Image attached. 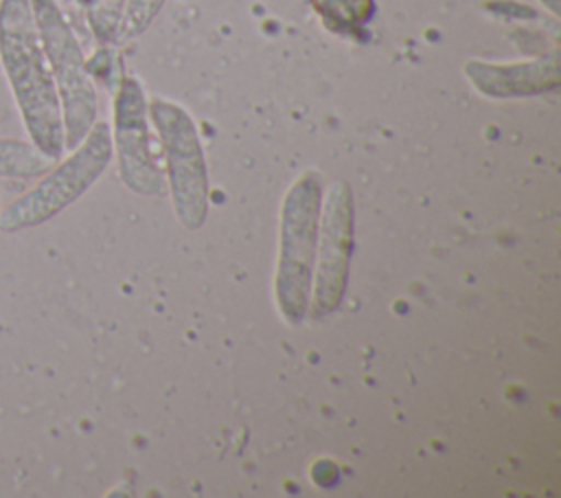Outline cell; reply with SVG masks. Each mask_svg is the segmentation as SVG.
I'll return each instance as SVG.
<instances>
[{"label": "cell", "instance_id": "cell-1", "mask_svg": "<svg viewBox=\"0 0 561 498\" xmlns=\"http://www.w3.org/2000/svg\"><path fill=\"white\" fill-rule=\"evenodd\" d=\"M0 68L28 140L48 158L59 160L66 151L61 107L31 0H0Z\"/></svg>", "mask_w": 561, "mask_h": 498}, {"label": "cell", "instance_id": "cell-2", "mask_svg": "<svg viewBox=\"0 0 561 498\" xmlns=\"http://www.w3.org/2000/svg\"><path fill=\"white\" fill-rule=\"evenodd\" d=\"M112 156L110 123L96 121L64 160H55L31 189L0 211V230L22 233L50 222L103 176Z\"/></svg>", "mask_w": 561, "mask_h": 498}, {"label": "cell", "instance_id": "cell-3", "mask_svg": "<svg viewBox=\"0 0 561 498\" xmlns=\"http://www.w3.org/2000/svg\"><path fill=\"white\" fill-rule=\"evenodd\" d=\"M33 20L57 90L64 147L72 149L96 123L99 99L81 44L57 0H31Z\"/></svg>", "mask_w": 561, "mask_h": 498}, {"label": "cell", "instance_id": "cell-4", "mask_svg": "<svg viewBox=\"0 0 561 498\" xmlns=\"http://www.w3.org/2000/svg\"><path fill=\"white\" fill-rule=\"evenodd\" d=\"M320 178L309 171L291 184L280 213L276 301L289 322H300L309 307L313 257L318 246Z\"/></svg>", "mask_w": 561, "mask_h": 498}, {"label": "cell", "instance_id": "cell-5", "mask_svg": "<svg viewBox=\"0 0 561 498\" xmlns=\"http://www.w3.org/2000/svg\"><path fill=\"white\" fill-rule=\"evenodd\" d=\"M147 107L164 151L175 213L186 228H199L208 213V176L195 123L182 105L160 97Z\"/></svg>", "mask_w": 561, "mask_h": 498}, {"label": "cell", "instance_id": "cell-6", "mask_svg": "<svg viewBox=\"0 0 561 498\" xmlns=\"http://www.w3.org/2000/svg\"><path fill=\"white\" fill-rule=\"evenodd\" d=\"M110 132L121 180L134 193L160 195L164 178L151 149L149 107L140 81L131 75H121L114 88V123Z\"/></svg>", "mask_w": 561, "mask_h": 498}, {"label": "cell", "instance_id": "cell-7", "mask_svg": "<svg viewBox=\"0 0 561 498\" xmlns=\"http://www.w3.org/2000/svg\"><path fill=\"white\" fill-rule=\"evenodd\" d=\"M318 263H316V281H313V301L311 314L327 316L337 309L351 265V248H353V197L344 182H337L329 189L322 228L318 239Z\"/></svg>", "mask_w": 561, "mask_h": 498}, {"label": "cell", "instance_id": "cell-8", "mask_svg": "<svg viewBox=\"0 0 561 498\" xmlns=\"http://www.w3.org/2000/svg\"><path fill=\"white\" fill-rule=\"evenodd\" d=\"M53 165L55 160L42 154L31 140L0 136V178L31 180L46 173Z\"/></svg>", "mask_w": 561, "mask_h": 498}, {"label": "cell", "instance_id": "cell-9", "mask_svg": "<svg viewBox=\"0 0 561 498\" xmlns=\"http://www.w3.org/2000/svg\"><path fill=\"white\" fill-rule=\"evenodd\" d=\"M311 7L335 31H353L357 24L366 22L373 11L370 0H311Z\"/></svg>", "mask_w": 561, "mask_h": 498}, {"label": "cell", "instance_id": "cell-10", "mask_svg": "<svg viewBox=\"0 0 561 498\" xmlns=\"http://www.w3.org/2000/svg\"><path fill=\"white\" fill-rule=\"evenodd\" d=\"M88 26L99 44H116L121 15L127 0H81Z\"/></svg>", "mask_w": 561, "mask_h": 498}, {"label": "cell", "instance_id": "cell-11", "mask_svg": "<svg viewBox=\"0 0 561 498\" xmlns=\"http://www.w3.org/2000/svg\"><path fill=\"white\" fill-rule=\"evenodd\" d=\"M162 4H164V0H127L123 15H121L116 44L129 42V39L142 35L149 29V24L156 20V15L160 13Z\"/></svg>", "mask_w": 561, "mask_h": 498}]
</instances>
